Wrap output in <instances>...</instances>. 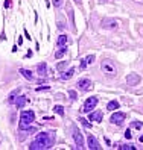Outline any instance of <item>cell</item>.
Masks as SVG:
<instances>
[{"label":"cell","instance_id":"obj_30","mask_svg":"<svg viewBox=\"0 0 143 150\" xmlns=\"http://www.w3.org/2000/svg\"><path fill=\"white\" fill-rule=\"evenodd\" d=\"M135 3H140V5H143V0H134Z\"/></svg>","mask_w":143,"mask_h":150},{"label":"cell","instance_id":"obj_29","mask_svg":"<svg viewBox=\"0 0 143 150\" xmlns=\"http://www.w3.org/2000/svg\"><path fill=\"white\" fill-rule=\"evenodd\" d=\"M9 5H11V0H6V2H5V8H9Z\"/></svg>","mask_w":143,"mask_h":150},{"label":"cell","instance_id":"obj_4","mask_svg":"<svg viewBox=\"0 0 143 150\" xmlns=\"http://www.w3.org/2000/svg\"><path fill=\"white\" fill-rule=\"evenodd\" d=\"M98 97H88L85 102H84V105H82V109H81V112H90L91 109H94L96 108V105H98Z\"/></svg>","mask_w":143,"mask_h":150},{"label":"cell","instance_id":"obj_16","mask_svg":"<svg viewBox=\"0 0 143 150\" xmlns=\"http://www.w3.org/2000/svg\"><path fill=\"white\" fill-rule=\"evenodd\" d=\"M24 105H26V97H24V95H20V97L17 99V102H15V106L18 109H22Z\"/></svg>","mask_w":143,"mask_h":150},{"label":"cell","instance_id":"obj_5","mask_svg":"<svg viewBox=\"0 0 143 150\" xmlns=\"http://www.w3.org/2000/svg\"><path fill=\"white\" fill-rule=\"evenodd\" d=\"M72 132H73V140L76 142V146L81 149L84 147V138H82V133L79 132V129L76 127V124H72Z\"/></svg>","mask_w":143,"mask_h":150},{"label":"cell","instance_id":"obj_22","mask_svg":"<svg viewBox=\"0 0 143 150\" xmlns=\"http://www.w3.org/2000/svg\"><path fill=\"white\" fill-rule=\"evenodd\" d=\"M133 127H134V129H142V127H143V123H140V121H134V123H133Z\"/></svg>","mask_w":143,"mask_h":150},{"label":"cell","instance_id":"obj_9","mask_svg":"<svg viewBox=\"0 0 143 150\" xmlns=\"http://www.w3.org/2000/svg\"><path fill=\"white\" fill-rule=\"evenodd\" d=\"M87 144H88V149H91V150H99L100 149L98 140L94 138V135H88L87 136Z\"/></svg>","mask_w":143,"mask_h":150},{"label":"cell","instance_id":"obj_23","mask_svg":"<svg viewBox=\"0 0 143 150\" xmlns=\"http://www.w3.org/2000/svg\"><path fill=\"white\" fill-rule=\"evenodd\" d=\"M17 93H18V90H15L14 93L9 95V102H11V103H14V102H15V94H17Z\"/></svg>","mask_w":143,"mask_h":150},{"label":"cell","instance_id":"obj_18","mask_svg":"<svg viewBox=\"0 0 143 150\" xmlns=\"http://www.w3.org/2000/svg\"><path fill=\"white\" fill-rule=\"evenodd\" d=\"M64 53H66V46H58V50H57V53H55V58L64 56Z\"/></svg>","mask_w":143,"mask_h":150},{"label":"cell","instance_id":"obj_31","mask_svg":"<svg viewBox=\"0 0 143 150\" xmlns=\"http://www.w3.org/2000/svg\"><path fill=\"white\" fill-rule=\"evenodd\" d=\"M73 2L76 3V5H81V0H73Z\"/></svg>","mask_w":143,"mask_h":150},{"label":"cell","instance_id":"obj_6","mask_svg":"<svg viewBox=\"0 0 143 150\" xmlns=\"http://www.w3.org/2000/svg\"><path fill=\"white\" fill-rule=\"evenodd\" d=\"M76 88L81 91H91L93 90V82L90 79H79L78 84H76Z\"/></svg>","mask_w":143,"mask_h":150},{"label":"cell","instance_id":"obj_1","mask_svg":"<svg viewBox=\"0 0 143 150\" xmlns=\"http://www.w3.org/2000/svg\"><path fill=\"white\" fill-rule=\"evenodd\" d=\"M55 142V132H41L35 136V140L31 142V150H46L50 149Z\"/></svg>","mask_w":143,"mask_h":150},{"label":"cell","instance_id":"obj_26","mask_svg":"<svg viewBox=\"0 0 143 150\" xmlns=\"http://www.w3.org/2000/svg\"><path fill=\"white\" fill-rule=\"evenodd\" d=\"M79 121H81V123H82V124H84L85 127H91V124H90V123H88L87 120H84V118H81Z\"/></svg>","mask_w":143,"mask_h":150},{"label":"cell","instance_id":"obj_15","mask_svg":"<svg viewBox=\"0 0 143 150\" xmlns=\"http://www.w3.org/2000/svg\"><path fill=\"white\" fill-rule=\"evenodd\" d=\"M73 74H75V68L72 67L70 70H67V71H64L63 74H61V79H63V80H67V79H70Z\"/></svg>","mask_w":143,"mask_h":150},{"label":"cell","instance_id":"obj_11","mask_svg":"<svg viewBox=\"0 0 143 150\" xmlns=\"http://www.w3.org/2000/svg\"><path fill=\"white\" fill-rule=\"evenodd\" d=\"M93 59H94V56H93V55H88L87 58H84L82 61H81V68H82V70H85V68H87V65L93 62Z\"/></svg>","mask_w":143,"mask_h":150},{"label":"cell","instance_id":"obj_21","mask_svg":"<svg viewBox=\"0 0 143 150\" xmlns=\"http://www.w3.org/2000/svg\"><path fill=\"white\" fill-rule=\"evenodd\" d=\"M120 149H122V150H134L135 147L131 146V144H123V146H120Z\"/></svg>","mask_w":143,"mask_h":150},{"label":"cell","instance_id":"obj_28","mask_svg":"<svg viewBox=\"0 0 143 150\" xmlns=\"http://www.w3.org/2000/svg\"><path fill=\"white\" fill-rule=\"evenodd\" d=\"M41 90H49V85H46V86H40V88H37V91H41Z\"/></svg>","mask_w":143,"mask_h":150},{"label":"cell","instance_id":"obj_25","mask_svg":"<svg viewBox=\"0 0 143 150\" xmlns=\"http://www.w3.org/2000/svg\"><path fill=\"white\" fill-rule=\"evenodd\" d=\"M69 95H70V99H72V100H75V99H76V91L70 90V91H69Z\"/></svg>","mask_w":143,"mask_h":150},{"label":"cell","instance_id":"obj_10","mask_svg":"<svg viewBox=\"0 0 143 150\" xmlns=\"http://www.w3.org/2000/svg\"><path fill=\"white\" fill-rule=\"evenodd\" d=\"M102 26L105 27V29H116L117 27V21L116 20H113V18H110V20H102Z\"/></svg>","mask_w":143,"mask_h":150},{"label":"cell","instance_id":"obj_19","mask_svg":"<svg viewBox=\"0 0 143 150\" xmlns=\"http://www.w3.org/2000/svg\"><path fill=\"white\" fill-rule=\"evenodd\" d=\"M67 43V35H59L58 38V46H66Z\"/></svg>","mask_w":143,"mask_h":150},{"label":"cell","instance_id":"obj_32","mask_svg":"<svg viewBox=\"0 0 143 150\" xmlns=\"http://www.w3.org/2000/svg\"><path fill=\"white\" fill-rule=\"evenodd\" d=\"M140 141H142V142H143V135H142V136H140Z\"/></svg>","mask_w":143,"mask_h":150},{"label":"cell","instance_id":"obj_27","mask_svg":"<svg viewBox=\"0 0 143 150\" xmlns=\"http://www.w3.org/2000/svg\"><path fill=\"white\" fill-rule=\"evenodd\" d=\"M131 136H133V133H131V129H126V132H125V138H131Z\"/></svg>","mask_w":143,"mask_h":150},{"label":"cell","instance_id":"obj_17","mask_svg":"<svg viewBox=\"0 0 143 150\" xmlns=\"http://www.w3.org/2000/svg\"><path fill=\"white\" fill-rule=\"evenodd\" d=\"M117 108H119V102L117 100H111V102H108V105H107L108 111H114V109H117Z\"/></svg>","mask_w":143,"mask_h":150},{"label":"cell","instance_id":"obj_13","mask_svg":"<svg viewBox=\"0 0 143 150\" xmlns=\"http://www.w3.org/2000/svg\"><path fill=\"white\" fill-rule=\"evenodd\" d=\"M37 71H38V74H40V76H46V74H47V65H46L44 62L38 64V67H37Z\"/></svg>","mask_w":143,"mask_h":150},{"label":"cell","instance_id":"obj_2","mask_svg":"<svg viewBox=\"0 0 143 150\" xmlns=\"http://www.w3.org/2000/svg\"><path fill=\"white\" fill-rule=\"evenodd\" d=\"M100 70H102V73H104L105 76H108V77H114L116 74H117V67H116V64L113 62V61H110V59L102 61Z\"/></svg>","mask_w":143,"mask_h":150},{"label":"cell","instance_id":"obj_24","mask_svg":"<svg viewBox=\"0 0 143 150\" xmlns=\"http://www.w3.org/2000/svg\"><path fill=\"white\" fill-rule=\"evenodd\" d=\"M63 0H53V6H55V8H59V6H63Z\"/></svg>","mask_w":143,"mask_h":150},{"label":"cell","instance_id":"obj_3","mask_svg":"<svg viewBox=\"0 0 143 150\" xmlns=\"http://www.w3.org/2000/svg\"><path fill=\"white\" fill-rule=\"evenodd\" d=\"M33 120H35V112L33 111H23L22 117H20V129H22V131L29 129V124H32Z\"/></svg>","mask_w":143,"mask_h":150},{"label":"cell","instance_id":"obj_33","mask_svg":"<svg viewBox=\"0 0 143 150\" xmlns=\"http://www.w3.org/2000/svg\"><path fill=\"white\" fill-rule=\"evenodd\" d=\"M100 2H107V0H100Z\"/></svg>","mask_w":143,"mask_h":150},{"label":"cell","instance_id":"obj_20","mask_svg":"<svg viewBox=\"0 0 143 150\" xmlns=\"http://www.w3.org/2000/svg\"><path fill=\"white\" fill-rule=\"evenodd\" d=\"M53 111H55L57 114H59V115H64V108L59 106V105H57L55 108H53Z\"/></svg>","mask_w":143,"mask_h":150},{"label":"cell","instance_id":"obj_12","mask_svg":"<svg viewBox=\"0 0 143 150\" xmlns=\"http://www.w3.org/2000/svg\"><path fill=\"white\" fill-rule=\"evenodd\" d=\"M90 120H91V121H96V123H100V121H102V112H100V111L91 112V114H90Z\"/></svg>","mask_w":143,"mask_h":150},{"label":"cell","instance_id":"obj_7","mask_svg":"<svg viewBox=\"0 0 143 150\" xmlns=\"http://www.w3.org/2000/svg\"><path fill=\"white\" fill-rule=\"evenodd\" d=\"M140 76L139 74H135V73H131V74H128L126 76V84L129 86H135V85H139L140 84Z\"/></svg>","mask_w":143,"mask_h":150},{"label":"cell","instance_id":"obj_8","mask_svg":"<svg viewBox=\"0 0 143 150\" xmlns=\"http://www.w3.org/2000/svg\"><path fill=\"white\" fill-rule=\"evenodd\" d=\"M123 120H125V114L123 112H114L111 115V118H110V121L113 123V124H122Z\"/></svg>","mask_w":143,"mask_h":150},{"label":"cell","instance_id":"obj_14","mask_svg":"<svg viewBox=\"0 0 143 150\" xmlns=\"http://www.w3.org/2000/svg\"><path fill=\"white\" fill-rule=\"evenodd\" d=\"M20 74H22V76H24L28 80H33V74H32L29 70H26V68H20Z\"/></svg>","mask_w":143,"mask_h":150}]
</instances>
